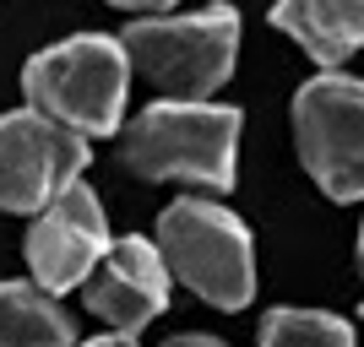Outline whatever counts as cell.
Masks as SVG:
<instances>
[{
  "label": "cell",
  "mask_w": 364,
  "mask_h": 347,
  "mask_svg": "<svg viewBox=\"0 0 364 347\" xmlns=\"http://www.w3.org/2000/svg\"><path fill=\"white\" fill-rule=\"evenodd\" d=\"M158 250L168 260V277H180L201 304L213 309H245L256 299V244L250 228L228 206L207 196H185L158 217Z\"/></svg>",
  "instance_id": "obj_3"
},
{
  "label": "cell",
  "mask_w": 364,
  "mask_h": 347,
  "mask_svg": "<svg viewBox=\"0 0 364 347\" xmlns=\"http://www.w3.org/2000/svg\"><path fill=\"white\" fill-rule=\"evenodd\" d=\"M359 272H364V228H359Z\"/></svg>",
  "instance_id": "obj_15"
},
{
  "label": "cell",
  "mask_w": 364,
  "mask_h": 347,
  "mask_svg": "<svg viewBox=\"0 0 364 347\" xmlns=\"http://www.w3.org/2000/svg\"><path fill=\"white\" fill-rule=\"evenodd\" d=\"M76 320L38 282H0V347H71Z\"/></svg>",
  "instance_id": "obj_10"
},
{
  "label": "cell",
  "mask_w": 364,
  "mask_h": 347,
  "mask_svg": "<svg viewBox=\"0 0 364 347\" xmlns=\"http://www.w3.org/2000/svg\"><path fill=\"white\" fill-rule=\"evenodd\" d=\"M71 347H136L125 331H114V336H92V342H71Z\"/></svg>",
  "instance_id": "obj_14"
},
{
  "label": "cell",
  "mask_w": 364,
  "mask_h": 347,
  "mask_svg": "<svg viewBox=\"0 0 364 347\" xmlns=\"http://www.w3.org/2000/svg\"><path fill=\"white\" fill-rule=\"evenodd\" d=\"M125 60L164 98H213L240 55V11L207 6L191 16H141L125 28Z\"/></svg>",
  "instance_id": "obj_4"
},
{
  "label": "cell",
  "mask_w": 364,
  "mask_h": 347,
  "mask_svg": "<svg viewBox=\"0 0 364 347\" xmlns=\"http://www.w3.org/2000/svg\"><path fill=\"white\" fill-rule=\"evenodd\" d=\"M28 266H33V282L49 287L55 299L82 287L92 277V266L104 260L109 250V217L98 206L87 184L76 180L65 184L60 196L49 201V206L33 211V228H28Z\"/></svg>",
  "instance_id": "obj_7"
},
{
  "label": "cell",
  "mask_w": 364,
  "mask_h": 347,
  "mask_svg": "<svg viewBox=\"0 0 364 347\" xmlns=\"http://www.w3.org/2000/svg\"><path fill=\"white\" fill-rule=\"evenodd\" d=\"M87 136L49 120L44 109L0 114V211H38L87 168Z\"/></svg>",
  "instance_id": "obj_6"
},
{
  "label": "cell",
  "mask_w": 364,
  "mask_h": 347,
  "mask_svg": "<svg viewBox=\"0 0 364 347\" xmlns=\"http://www.w3.org/2000/svg\"><path fill=\"white\" fill-rule=\"evenodd\" d=\"M294 141L332 201H364V82L326 71L294 98Z\"/></svg>",
  "instance_id": "obj_5"
},
{
  "label": "cell",
  "mask_w": 364,
  "mask_h": 347,
  "mask_svg": "<svg viewBox=\"0 0 364 347\" xmlns=\"http://www.w3.org/2000/svg\"><path fill=\"white\" fill-rule=\"evenodd\" d=\"M22 92L33 109H44L49 120L82 136H120L125 92H131L125 44L109 33H76L22 65Z\"/></svg>",
  "instance_id": "obj_2"
},
{
  "label": "cell",
  "mask_w": 364,
  "mask_h": 347,
  "mask_svg": "<svg viewBox=\"0 0 364 347\" xmlns=\"http://www.w3.org/2000/svg\"><path fill=\"white\" fill-rule=\"evenodd\" d=\"M82 304L92 315L114 326V331L136 336L141 326L168 309V260L164 250L141 233H125V239H109L104 260L92 266V277L82 282Z\"/></svg>",
  "instance_id": "obj_8"
},
{
  "label": "cell",
  "mask_w": 364,
  "mask_h": 347,
  "mask_svg": "<svg viewBox=\"0 0 364 347\" xmlns=\"http://www.w3.org/2000/svg\"><path fill=\"white\" fill-rule=\"evenodd\" d=\"M272 28L299 38L316 65H343L364 49V0H272Z\"/></svg>",
  "instance_id": "obj_9"
},
{
  "label": "cell",
  "mask_w": 364,
  "mask_h": 347,
  "mask_svg": "<svg viewBox=\"0 0 364 347\" xmlns=\"http://www.w3.org/2000/svg\"><path fill=\"white\" fill-rule=\"evenodd\" d=\"M120 11H174V0H109Z\"/></svg>",
  "instance_id": "obj_12"
},
{
  "label": "cell",
  "mask_w": 364,
  "mask_h": 347,
  "mask_svg": "<svg viewBox=\"0 0 364 347\" xmlns=\"http://www.w3.org/2000/svg\"><path fill=\"white\" fill-rule=\"evenodd\" d=\"M240 125V109L213 104V98H164L120 131V163L136 180L234 190Z\"/></svg>",
  "instance_id": "obj_1"
},
{
  "label": "cell",
  "mask_w": 364,
  "mask_h": 347,
  "mask_svg": "<svg viewBox=\"0 0 364 347\" xmlns=\"http://www.w3.org/2000/svg\"><path fill=\"white\" fill-rule=\"evenodd\" d=\"M164 347H228V342H218V336H196V331H185V336H168Z\"/></svg>",
  "instance_id": "obj_13"
},
{
  "label": "cell",
  "mask_w": 364,
  "mask_h": 347,
  "mask_svg": "<svg viewBox=\"0 0 364 347\" xmlns=\"http://www.w3.org/2000/svg\"><path fill=\"white\" fill-rule=\"evenodd\" d=\"M261 347H353V331L326 309H272L261 320Z\"/></svg>",
  "instance_id": "obj_11"
}]
</instances>
